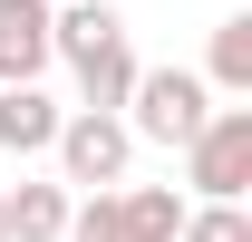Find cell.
<instances>
[{"label":"cell","mask_w":252,"mask_h":242,"mask_svg":"<svg viewBox=\"0 0 252 242\" xmlns=\"http://www.w3.org/2000/svg\"><path fill=\"white\" fill-rule=\"evenodd\" d=\"M175 155H185V184L204 194V204H243V194H252V107H243V97L214 107Z\"/></svg>","instance_id":"1"},{"label":"cell","mask_w":252,"mask_h":242,"mask_svg":"<svg viewBox=\"0 0 252 242\" xmlns=\"http://www.w3.org/2000/svg\"><path fill=\"white\" fill-rule=\"evenodd\" d=\"M146 146H185L194 126L214 117V88H204V68H136V88H126V107H117Z\"/></svg>","instance_id":"2"},{"label":"cell","mask_w":252,"mask_h":242,"mask_svg":"<svg viewBox=\"0 0 252 242\" xmlns=\"http://www.w3.org/2000/svg\"><path fill=\"white\" fill-rule=\"evenodd\" d=\"M49 155H59V184H126V155H136V126L117 117V107H78V117H59V136H49Z\"/></svg>","instance_id":"3"},{"label":"cell","mask_w":252,"mask_h":242,"mask_svg":"<svg viewBox=\"0 0 252 242\" xmlns=\"http://www.w3.org/2000/svg\"><path fill=\"white\" fill-rule=\"evenodd\" d=\"M59 117H68V107L39 88V78H0V155H49Z\"/></svg>","instance_id":"4"},{"label":"cell","mask_w":252,"mask_h":242,"mask_svg":"<svg viewBox=\"0 0 252 242\" xmlns=\"http://www.w3.org/2000/svg\"><path fill=\"white\" fill-rule=\"evenodd\" d=\"M49 68V0H0V78Z\"/></svg>","instance_id":"5"},{"label":"cell","mask_w":252,"mask_h":242,"mask_svg":"<svg viewBox=\"0 0 252 242\" xmlns=\"http://www.w3.org/2000/svg\"><path fill=\"white\" fill-rule=\"evenodd\" d=\"M204 88H214V97H252V10L214 20V59H204Z\"/></svg>","instance_id":"6"},{"label":"cell","mask_w":252,"mask_h":242,"mask_svg":"<svg viewBox=\"0 0 252 242\" xmlns=\"http://www.w3.org/2000/svg\"><path fill=\"white\" fill-rule=\"evenodd\" d=\"M0 223H10V242H59L68 184H20V194H0Z\"/></svg>","instance_id":"7"},{"label":"cell","mask_w":252,"mask_h":242,"mask_svg":"<svg viewBox=\"0 0 252 242\" xmlns=\"http://www.w3.org/2000/svg\"><path fill=\"white\" fill-rule=\"evenodd\" d=\"M126 88H136V49L126 39H107V49L78 59V107H126Z\"/></svg>","instance_id":"8"},{"label":"cell","mask_w":252,"mask_h":242,"mask_svg":"<svg viewBox=\"0 0 252 242\" xmlns=\"http://www.w3.org/2000/svg\"><path fill=\"white\" fill-rule=\"evenodd\" d=\"M59 242H136V233H126V204H117V184H88V204H68Z\"/></svg>","instance_id":"9"},{"label":"cell","mask_w":252,"mask_h":242,"mask_svg":"<svg viewBox=\"0 0 252 242\" xmlns=\"http://www.w3.org/2000/svg\"><path fill=\"white\" fill-rule=\"evenodd\" d=\"M117 204H126V233L136 242H175L185 233V204H175L165 184H136V194H117Z\"/></svg>","instance_id":"10"},{"label":"cell","mask_w":252,"mask_h":242,"mask_svg":"<svg viewBox=\"0 0 252 242\" xmlns=\"http://www.w3.org/2000/svg\"><path fill=\"white\" fill-rule=\"evenodd\" d=\"M175 242H252V213H243V204H194Z\"/></svg>","instance_id":"11"},{"label":"cell","mask_w":252,"mask_h":242,"mask_svg":"<svg viewBox=\"0 0 252 242\" xmlns=\"http://www.w3.org/2000/svg\"><path fill=\"white\" fill-rule=\"evenodd\" d=\"M0 242H10V223H0Z\"/></svg>","instance_id":"12"}]
</instances>
